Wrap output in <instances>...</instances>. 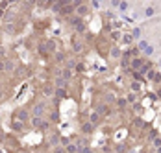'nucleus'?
<instances>
[{
  "label": "nucleus",
  "mask_w": 161,
  "mask_h": 153,
  "mask_svg": "<svg viewBox=\"0 0 161 153\" xmlns=\"http://www.w3.org/2000/svg\"><path fill=\"white\" fill-rule=\"evenodd\" d=\"M54 85H56V89H67V87H69V81H65L63 78H59V76H58V78L54 79Z\"/></svg>",
  "instance_id": "nucleus-8"
},
{
  "label": "nucleus",
  "mask_w": 161,
  "mask_h": 153,
  "mask_svg": "<svg viewBox=\"0 0 161 153\" xmlns=\"http://www.w3.org/2000/svg\"><path fill=\"white\" fill-rule=\"evenodd\" d=\"M96 114H98V116H108V114H109V109H108V105H105L104 101L96 105Z\"/></svg>",
  "instance_id": "nucleus-6"
},
{
  "label": "nucleus",
  "mask_w": 161,
  "mask_h": 153,
  "mask_svg": "<svg viewBox=\"0 0 161 153\" xmlns=\"http://www.w3.org/2000/svg\"><path fill=\"white\" fill-rule=\"evenodd\" d=\"M115 103H117V107H119L120 111H124V109L128 107V100H126V98H117V101H115Z\"/></svg>",
  "instance_id": "nucleus-12"
},
{
  "label": "nucleus",
  "mask_w": 161,
  "mask_h": 153,
  "mask_svg": "<svg viewBox=\"0 0 161 153\" xmlns=\"http://www.w3.org/2000/svg\"><path fill=\"white\" fill-rule=\"evenodd\" d=\"M154 146L158 147V150L161 147V139H159V136H155V139H154Z\"/></svg>",
  "instance_id": "nucleus-36"
},
{
  "label": "nucleus",
  "mask_w": 161,
  "mask_h": 153,
  "mask_svg": "<svg viewBox=\"0 0 161 153\" xmlns=\"http://www.w3.org/2000/svg\"><path fill=\"white\" fill-rule=\"evenodd\" d=\"M89 11H91V6H89V4H82L80 8H76V15L80 19H83L85 15H89Z\"/></svg>",
  "instance_id": "nucleus-3"
},
{
  "label": "nucleus",
  "mask_w": 161,
  "mask_h": 153,
  "mask_svg": "<svg viewBox=\"0 0 161 153\" xmlns=\"http://www.w3.org/2000/svg\"><path fill=\"white\" fill-rule=\"evenodd\" d=\"M2 70H6V63H4V61H0V72H2Z\"/></svg>",
  "instance_id": "nucleus-40"
},
{
  "label": "nucleus",
  "mask_w": 161,
  "mask_h": 153,
  "mask_svg": "<svg viewBox=\"0 0 161 153\" xmlns=\"http://www.w3.org/2000/svg\"><path fill=\"white\" fill-rule=\"evenodd\" d=\"M65 151H67V153H78V151H80V147L74 144V142H70L69 146H65Z\"/></svg>",
  "instance_id": "nucleus-15"
},
{
  "label": "nucleus",
  "mask_w": 161,
  "mask_h": 153,
  "mask_svg": "<svg viewBox=\"0 0 161 153\" xmlns=\"http://www.w3.org/2000/svg\"><path fill=\"white\" fill-rule=\"evenodd\" d=\"M54 55H56V61H59V63H61V61H65V54H63V52H56Z\"/></svg>",
  "instance_id": "nucleus-29"
},
{
  "label": "nucleus",
  "mask_w": 161,
  "mask_h": 153,
  "mask_svg": "<svg viewBox=\"0 0 161 153\" xmlns=\"http://www.w3.org/2000/svg\"><path fill=\"white\" fill-rule=\"evenodd\" d=\"M109 55H111L113 59H120V57H122V52H120V48H119V46H113V48H111V52H109Z\"/></svg>",
  "instance_id": "nucleus-11"
},
{
  "label": "nucleus",
  "mask_w": 161,
  "mask_h": 153,
  "mask_svg": "<svg viewBox=\"0 0 161 153\" xmlns=\"http://www.w3.org/2000/svg\"><path fill=\"white\" fill-rule=\"evenodd\" d=\"M41 122H43V120L39 118V116H33V120H32V125H33V127H41Z\"/></svg>",
  "instance_id": "nucleus-26"
},
{
  "label": "nucleus",
  "mask_w": 161,
  "mask_h": 153,
  "mask_svg": "<svg viewBox=\"0 0 161 153\" xmlns=\"http://www.w3.org/2000/svg\"><path fill=\"white\" fill-rule=\"evenodd\" d=\"M148 44H150V43H148V41H144V39H141V41H139V43H137V48L141 50V52H143V50H144V48H146V46H148Z\"/></svg>",
  "instance_id": "nucleus-24"
},
{
  "label": "nucleus",
  "mask_w": 161,
  "mask_h": 153,
  "mask_svg": "<svg viewBox=\"0 0 161 153\" xmlns=\"http://www.w3.org/2000/svg\"><path fill=\"white\" fill-rule=\"evenodd\" d=\"M59 140H61L59 133H52V135H50V139H48V146H50V147H58Z\"/></svg>",
  "instance_id": "nucleus-4"
},
{
  "label": "nucleus",
  "mask_w": 161,
  "mask_h": 153,
  "mask_svg": "<svg viewBox=\"0 0 161 153\" xmlns=\"http://www.w3.org/2000/svg\"><path fill=\"white\" fill-rule=\"evenodd\" d=\"M89 6H91V8H100V4L96 2V0H93V2H91V4H89Z\"/></svg>",
  "instance_id": "nucleus-39"
},
{
  "label": "nucleus",
  "mask_w": 161,
  "mask_h": 153,
  "mask_svg": "<svg viewBox=\"0 0 161 153\" xmlns=\"http://www.w3.org/2000/svg\"><path fill=\"white\" fill-rule=\"evenodd\" d=\"M56 87H52V85H48V83H44L43 85V94L44 96H48V98H54V94H56Z\"/></svg>",
  "instance_id": "nucleus-5"
},
{
  "label": "nucleus",
  "mask_w": 161,
  "mask_h": 153,
  "mask_svg": "<svg viewBox=\"0 0 161 153\" xmlns=\"http://www.w3.org/2000/svg\"><path fill=\"white\" fill-rule=\"evenodd\" d=\"M78 153H93V150L85 146V147H80V151H78Z\"/></svg>",
  "instance_id": "nucleus-34"
},
{
  "label": "nucleus",
  "mask_w": 161,
  "mask_h": 153,
  "mask_svg": "<svg viewBox=\"0 0 161 153\" xmlns=\"http://www.w3.org/2000/svg\"><path fill=\"white\" fill-rule=\"evenodd\" d=\"M48 120H50V124H56V122H59V113H58V111H52V113L48 114Z\"/></svg>",
  "instance_id": "nucleus-17"
},
{
  "label": "nucleus",
  "mask_w": 161,
  "mask_h": 153,
  "mask_svg": "<svg viewBox=\"0 0 161 153\" xmlns=\"http://www.w3.org/2000/svg\"><path fill=\"white\" fill-rule=\"evenodd\" d=\"M111 39L119 41V39H120V33H119V32H111Z\"/></svg>",
  "instance_id": "nucleus-37"
},
{
  "label": "nucleus",
  "mask_w": 161,
  "mask_h": 153,
  "mask_svg": "<svg viewBox=\"0 0 161 153\" xmlns=\"http://www.w3.org/2000/svg\"><path fill=\"white\" fill-rule=\"evenodd\" d=\"M54 96L59 98V100L65 98V96H67V89H56V94H54Z\"/></svg>",
  "instance_id": "nucleus-18"
},
{
  "label": "nucleus",
  "mask_w": 161,
  "mask_h": 153,
  "mask_svg": "<svg viewBox=\"0 0 161 153\" xmlns=\"http://www.w3.org/2000/svg\"><path fill=\"white\" fill-rule=\"evenodd\" d=\"M72 50H74V52H76V54H80V52H82V50H83V44L80 43V41H76V43L72 44Z\"/></svg>",
  "instance_id": "nucleus-19"
},
{
  "label": "nucleus",
  "mask_w": 161,
  "mask_h": 153,
  "mask_svg": "<svg viewBox=\"0 0 161 153\" xmlns=\"http://www.w3.org/2000/svg\"><path fill=\"white\" fill-rule=\"evenodd\" d=\"M13 116H15V118H19L21 122H26V120H28V113H26L24 109H19V111H17V113H15Z\"/></svg>",
  "instance_id": "nucleus-10"
},
{
  "label": "nucleus",
  "mask_w": 161,
  "mask_h": 153,
  "mask_svg": "<svg viewBox=\"0 0 161 153\" xmlns=\"http://www.w3.org/2000/svg\"><path fill=\"white\" fill-rule=\"evenodd\" d=\"M122 41H124V43H126V44H130V43H132V41H133V37H132V33L124 35V37H122Z\"/></svg>",
  "instance_id": "nucleus-31"
},
{
  "label": "nucleus",
  "mask_w": 161,
  "mask_h": 153,
  "mask_svg": "<svg viewBox=\"0 0 161 153\" xmlns=\"http://www.w3.org/2000/svg\"><path fill=\"white\" fill-rule=\"evenodd\" d=\"M144 15H146V17H154V15H155V8L154 6H148L146 9H144Z\"/></svg>",
  "instance_id": "nucleus-23"
},
{
  "label": "nucleus",
  "mask_w": 161,
  "mask_h": 153,
  "mask_svg": "<svg viewBox=\"0 0 161 153\" xmlns=\"http://www.w3.org/2000/svg\"><path fill=\"white\" fill-rule=\"evenodd\" d=\"M39 129H41V131H48V129H50V122L43 120V122H41V127H39Z\"/></svg>",
  "instance_id": "nucleus-27"
},
{
  "label": "nucleus",
  "mask_w": 161,
  "mask_h": 153,
  "mask_svg": "<svg viewBox=\"0 0 161 153\" xmlns=\"http://www.w3.org/2000/svg\"><path fill=\"white\" fill-rule=\"evenodd\" d=\"M89 122H91V124H93V125H98V124H100V122H102V116H98L96 113H93L91 116H89Z\"/></svg>",
  "instance_id": "nucleus-14"
},
{
  "label": "nucleus",
  "mask_w": 161,
  "mask_h": 153,
  "mask_svg": "<svg viewBox=\"0 0 161 153\" xmlns=\"http://www.w3.org/2000/svg\"><path fill=\"white\" fill-rule=\"evenodd\" d=\"M93 129H94V125L91 124V122H85V124L82 125V133H85V135H89Z\"/></svg>",
  "instance_id": "nucleus-13"
},
{
  "label": "nucleus",
  "mask_w": 161,
  "mask_h": 153,
  "mask_svg": "<svg viewBox=\"0 0 161 153\" xmlns=\"http://www.w3.org/2000/svg\"><path fill=\"white\" fill-rule=\"evenodd\" d=\"M128 8H130V4H128V2H120V6H119V11H126Z\"/></svg>",
  "instance_id": "nucleus-30"
},
{
  "label": "nucleus",
  "mask_w": 161,
  "mask_h": 153,
  "mask_svg": "<svg viewBox=\"0 0 161 153\" xmlns=\"http://www.w3.org/2000/svg\"><path fill=\"white\" fill-rule=\"evenodd\" d=\"M69 22H70V26L76 28V32H78V33H83V32H85V24H83V20L80 19L78 15H72V17L69 19Z\"/></svg>",
  "instance_id": "nucleus-1"
},
{
  "label": "nucleus",
  "mask_w": 161,
  "mask_h": 153,
  "mask_svg": "<svg viewBox=\"0 0 161 153\" xmlns=\"http://www.w3.org/2000/svg\"><path fill=\"white\" fill-rule=\"evenodd\" d=\"M144 61H146L144 57H133V59H132V70H133V72H139V70L143 68Z\"/></svg>",
  "instance_id": "nucleus-2"
},
{
  "label": "nucleus",
  "mask_w": 161,
  "mask_h": 153,
  "mask_svg": "<svg viewBox=\"0 0 161 153\" xmlns=\"http://www.w3.org/2000/svg\"><path fill=\"white\" fill-rule=\"evenodd\" d=\"M11 127H13V131H22V122H13L11 124Z\"/></svg>",
  "instance_id": "nucleus-25"
},
{
  "label": "nucleus",
  "mask_w": 161,
  "mask_h": 153,
  "mask_svg": "<svg viewBox=\"0 0 161 153\" xmlns=\"http://www.w3.org/2000/svg\"><path fill=\"white\" fill-rule=\"evenodd\" d=\"M143 54L146 55V57H152V54H154V46H152V44H148V46L143 50Z\"/></svg>",
  "instance_id": "nucleus-20"
},
{
  "label": "nucleus",
  "mask_w": 161,
  "mask_h": 153,
  "mask_svg": "<svg viewBox=\"0 0 161 153\" xmlns=\"http://www.w3.org/2000/svg\"><path fill=\"white\" fill-rule=\"evenodd\" d=\"M132 37H133V41H141V28H133Z\"/></svg>",
  "instance_id": "nucleus-21"
},
{
  "label": "nucleus",
  "mask_w": 161,
  "mask_h": 153,
  "mask_svg": "<svg viewBox=\"0 0 161 153\" xmlns=\"http://www.w3.org/2000/svg\"><path fill=\"white\" fill-rule=\"evenodd\" d=\"M46 52H56V41H48L46 43Z\"/></svg>",
  "instance_id": "nucleus-22"
},
{
  "label": "nucleus",
  "mask_w": 161,
  "mask_h": 153,
  "mask_svg": "<svg viewBox=\"0 0 161 153\" xmlns=\"http://www.w3.org/2000/svg\"><path fill=\"white\" fill-rule=\"evenodd\" d=\"M133 124L137 125V127H144V122H143V120H139V118H135V120H133Z\"/></svg>",
  "instance_id": "nucleus-35"
},
{
  "label": "nucleus",
  "mask_w": 161,
  "mask_h": 153,
  "mask_svg": "<svg viewBox=\"0 0 161 153\" xmlns=\"http://www.w3.org/2000/svg\"><path fill=\"white\" fill-rule=\"evenodd\" d=\"M72 70H69V68H63V70H59V78H63L65 81H70L72 79Z\"/></svg>",
  "instance_id": "nucleus-7"
},
{
  "label": "nucleus",
  "mask_w": 161,
  "mask_h": 153,
  "mask_svg": "<svg viewBox=\"0 0 161 153\" xmlns=\"http://www.w3.org/2000/svg\"><path fill=\"white\" fill-rule=\"evenodd\" d=\"M126 100H128V103H135V100H137V98H135V94L130 92V94L126 96Z\"/></svg>",
  "instance_id": "nucleus-32"
},
{
  "label": "nucleus",
  "mask_w": 161,
  "mask_h": 153,
  "mask_svg": "<svg viewBox=\"0 0 161 153\" xmlns=\"http://www.w3.org/2000/svg\"><path fill=\"white\" fill-rule=\"evenodd\" d=\"M155 153H158V151H155Z\"/></svg>",
  "instance_id": "nucleus-41"
},
{
  "label": "nucleus",
  "mask_w": 161,
  "mask_h": 153,
  "mask_svg": "<svg viewBox=\"0 0 161 153\" xmlns=\"http://www.w3.org/2000/svg\"><path fill=\"white\" fill-rule=\"evenodd\" d=\"M70 13H76V9H74V6H72V4H70V6H65L63 9H61V13H59V15H70Z\"/></svg>",
  "instance_id": "nucleus-16"
},
{
  "label": "nucleus",
  "mask_w": 161,
  "mask_h": 153,
  "mask_svg": "<svg viewBox=\"0 0 161 153\" xmlns=\"http://www.w3.org/2000/svg\"><path fill=\"white\" fill-rule=\"evenodd\" d=\"M54 153H67V151H65V147H61V146H58L56 150H54Z\"/></svg>",
  "instance_id": "nucleus-38"
},
{
  "label": "nucleus",
  "mask_w": 161,
  "mask_h": 153,
  "mask_svg": "<svg viewBox=\"0 0 161 153\" xmlns=\"http://www.w3.org/2000/svg\"><path fill=\"white\" fill-rule=\"evenodd\" d=\"M44 114V103H35V107H33V116H41Z\"/></svg>",
  "instance_id": "nucleus-9"
},
{
  "label": "nucleus",
  "mask_w": 161,
  "mask_h": 153,
  "mask_svg": "<svg viewBox=\"0 0 161 153\" xmlns=\"http://www.w3.org/2000/svg\"><path fill=\"white\" fill-rule=\"evenodd\" d=\"M132 90H133V92H139V90H141V83H139V81H133V83H132Z\"/></svg>",
  "instance_id": "nucleus-28"
},
{
  "label": "nucleus",
  "mask_w": 161,
  "mask_h": 153,
  "mask_svg": "<svg viewBox=\"0 0 161 153\" xmlns=\"http://www.w3.org/2000/svg\"><path fill=\"white\" fill-rule=\"evenodd\" d=\"M109 6H111V8H117V9H119V6H120V0H111V2H109Z\"/></svg>",
  "instance_id": "nucleus-33"
}]
</instances>
